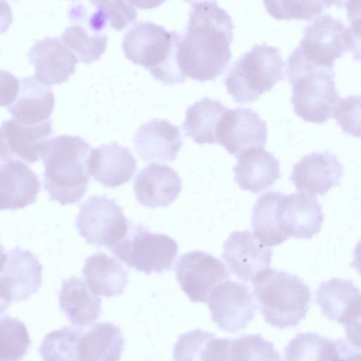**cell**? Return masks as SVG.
<instances>
[{"mask_svg":"<svg viewBox=\"0 0 361 361\" xmlns=\"http://www.w3.org/2000/svg\"><path fill=\"white\" fill-rule=\"evenodd\" d=\"M227 109L221 101L209 97L195 102L185 112V135L200 145L216 143L218 126Z\"/></svg>","mask_w":361,"mask_h":361,"instance_id":"29","label":"cell"},{"mask_svg":"<svg viewBox=\"0 0 361 361\" xmlns=\"http://www.w3.org/2000/svg\"><path fill=\"white\" fill-rule=\"evenodd\" d=\"M231 339L195 329L179 335L173 347L175 360H230Z\"/></svg>","mask_w":361,"mask_h":361,"instance_id":"30","label":"cell"},{"mask_svg":"<svg viewBox=\"0 0 361 361\" xmlns=\"http://www.w3.org/2000/svg\"><path fill=\"white\" fill-rule=\"evenodd\" d=\"M175 271L181 290L193 302H207L213 288L230 276L220 259L200 250L182 255Z\"/></svg>","mask_w":361,"mask_h":361,"instance_id":"11","label":"cell"},{"mask_svg":"<svg viewBox=\"0 0 361 361\" xmlns=\"http://www.w3.org/2000/svg\"><path fill=\"white\" fill-rule=\"evenodd\" d=\"M280 225L288 238H311L324 220L322 206L312 195L299 191L283 194L279 209Z\"/></svg>","mask_w":361,"mask_h":361,"instance_id":"17","label":"cell"},{"mask_svg":"<svg viewBox=\"0 0 361 361\" xmlns=\"http://www.w3.org/2000/svg\"><path fill=\"white\" fill-rule=\"evenodd\" d=\"M346 340L352 345L361 348V317L345 326Z\"/></svg>","mask_w":361,"mask_h":361,"instance_id":"41","label":"cell"},{"mask_svg":"<svg viewBox=\"0 0 361 361\" xmlns=\"http://www.w3.org/2000/svg\"><path fill=\"white\" fill-rule=\"evenodd\" d=\"M233 30L231 17L216 2L194 4L178 47L182 73L200 82L215 80L231 59Z\"/></svg>","mask_w":361,"mask_h":361,"instance_id":"1","label":"cell"},{"mask_svg":"<svg viewBox=\"0 0 361 361\" xmlns=\"http://www.w3.org/2000/svg\"><path fill=\"white\" fill-rule=\"evenodd\" d=\"M347 0H329L330 5H334L339 8H343Z\"/></svg>","mask_w":361,"mask_h":361,"instance_id":"45","label":"cell"},{"mask_svg":"<svg viewBox=\"0 0 361 361\" xmlns=\"http://www.w3.org/2000/svg\"><path fill=\"white\" fill-rule=\"evenodd\" d=\"M267 123L257 112L249 108L227 109L219 123L217 143L237 157L255 147H264L267 143Z\"/></svg>","mask_w":361,"mask_h":361,"instance_id":"13","label":"cell"},{"mask_svg":"<svg viewBox=\"0 0 361 361\" xmlns=\"http://www.w3.org/2000/svg\"><path fill=\"white\" fill-rule=\"evenodd\" d=\"M92 149L78 135H62L43 142L39 157L44 166V188L50 201L63 206L82 200L90 177L89 160Z\"/></svg>","mask_w":361,"mask_h":361,"instance_id":"2","label":"cell"},{"mask_svg":"<svg viewBox=\"0 0 361 361\" xmlns=\"http://www.w3.org/2000/svg\"><path fill=\"white\" fill-rule=\"evenodd\" d=\"M180 39L175 30L169 32L150 21L138 22L126 33L122 49L128 59L148 70L155 80L172 85L186 79L177 61Z\"/></svg>","mask_w":361,"mask_h":361,"instance_id":"5","label":"cell"},{"mask_svg":"<svg viewBox=\"0 0 361 361\" xmlns=\"http://www.w3.org/2000/svg\"><path fill=\"white\" fill-rule=\"evenodd\" d=\"M133 190L137 201L145 207H166L182 190L178 173L166 164L152 163L136 176Z\"/></svg>","mask_w":361,"mask_h":361,"instance_id":"19","label":"cell"},{"mask_svg":"<svg viewBox=\"0 0 361 361\" xmlns=\"http://www.w3.org/2000/svg\"><path fill=\"white\" fill-rule=\"evenodd\" d=\"M0 360H18L25 355L31 340L25 324L9 316L0 320Z\"/></svg>","mask_w":361,"mask_h":361,"instance_id":"36","label":"cell"},{"mask_svg":"<svg viewBox=\"0 0 361 361\" xmlns=\"http://www.w3.org/2000/svg\"><path fill=\"white\" fill-rule=\"evenodd\" d=\"M92 5L102 6L108 16L111 27L121 31L136 20L137 11L128 0H90Z\"/></svg>","mask_w":361,"mask_h":361,"instance_id":"39","label":"cell"},{"mask_svg":"<svg viewBox=\"0 0 361 361\" xmlns=\"http://www.w3.org/2000/svg\"><path fill=\"white\" fill-rule=\"evenodd\" d=\"M136 169V159L130 149L116 142L93 149L89 160L90 176L108 188L130 181Z\"/></svg>","mask_w":361,"mask_h":361,"instance_id":"24","label":"cell"},{"mask_svg":"<svg viewBox=\"0 0 361 361\" xmlns=\"http://www.w3.org/2000/svg\"><path fill=\"white\" fill-rule=\"evenodd\" d=\"M52 121L26 125L8 119L1 127V160L22 159L30 164L39 160V149L44 141L52 135Z\"/></svg>","mask_w":361,"mask_h":361,"instance_id":"18","label":"cell"},{"mask_svg":"<svg viewBox=\"0 0 361 361\" xmlns=\"http://www.w3.org/2000/svg\"><path fill=\"white\" fill-rule=\"evenodd\" d=\"M316 302L325 317L343 326L361 317V292L350 279L336 277L322 282Z\"/></svg>","mask_w":361,"mask_h":361,"instance_id":"23","label":"cell"},{"mask_svg":"<svg viewBox=\"0 0 361 361\" xmlns=\"http://www.w3.org/2000/svg\"><path fill=\"white\" fill-rule=\"evenodd\" d=\"M343 176V165L335 154L313 152L293 165L290 180L298 191L324 195L339 185Z\"/></svg>","mask_w":361,"mask_h":361,"instance_id":"15","label":"cell"},{"mask_svg":"<svg viewBox=\"0 0 361 361\" xmlns=\"http://www.w3.org/2000/svg\"><path fill=\"white\" fill-rule=\"evenodd\" d=\"M283 195L279 192H266L253 207L252 234L264 245L276 246L288 238L281 228L279 217V204Z\"/></svg>","mask_w":361,"mask_h":361,"instance_id":"31","label":"cell"},{"mask_svg":"<svg viewBox=\"0 0 361 361\" xmlns=\"http://www.w3.org/2000/svg\"><path fill=\"white\" fill-rule=\"evenodd\" d=\"M107 36L91 33L78 25L66 28L61 36V41L75 55L79 61L90 64L99 61L106 49Z\"/></svg>","mask_w":361,"mask_h":361,"instance_id":"33","label":"cell"},{"mask_svg":"<svg viewBox=\"0 0 361 361\" xmlns=\"http://www.w3.org/2000/svg\"><path fill=\"white\" fill-rule=\"evenodd\" d=\"M252 283L253 295L268 324L282 329L296 326L305 318L310 290L298 276L268 267Z\"/></svg>","mask_w":361,"mask_h":361,"instance_id":"4","label":"cell"},{"mask_svg":"<svg viewBox=\"0 0 361 361\" xmlns=\"http://www.w3.org/2000/svg\"><path fill=\"white\" fill-rule=\"evenodd\" d=\"M109 250L128 267L148 275L171 271L178 245L166 234L152 233L147 227L130 221L126 236Z\"/></svg>","mask_w":361,"mask_h":361,"instance_id":"7","label":"cell"},{"mask_svg":"<svg viewBox=\"0 0 361 361\" xmlns=\"http://www.w3.org/2000/svg\"><path fill=\"white\" fill-rule=\"evenodd\" d=\"M1 313L11 302L26 300L37 292L42 281V266L38 257L19 247L1 255Z\"/></svg>","mask_w":361,"mask_h":361,"instance_id":"9","label":"cell"},{"mask_svg":"<svg viewBox=\"0 0 361 361\" xmlns=\"http://www.w3.org/2000/svg\"><path fill=\"white\" fill-rule=\"evenodd\" d=\"M40 188L37 175L29 166L19 159L1 160V210H16L35 203Z\"/></svg>","mask_w":361,"mask_h":361,"instance_id":"22","label":"cell"},{"mask_svg":"<svg viewBox=\"0 0 361 361\" xmlns=\"http://www.w3.org/2000/svg\"><path fill=\"white\" fill-rule=\"evenodd\" d=\"M346 41L353 59L361 63V18L350 22L346 30Z\"/></svg>","mask_w":361,"mask_h":361,"instance_id":"40","label":"cell"},{"mask_svg":"<svg viewBox=\"0 0 361 361\" xmlns=\"http://www.w3.org/2000/svg\"><path fill=\"white\" fill-rule=\"evenodd\" d=\"M27 57L37 80L48 85H60L74 73L78 59L59 37L37 41Z\"/></svg>","mask_w":361,"mask_h":361,"instance_id":"16","label":"cell"},{"mask_svg":"<svg viewBox=\"0 0 361 361\" xmlns=\"http://www.w3.org/2000/svg\"><path fill=\"white\" fill-rule=\"evenodd\" d=\"M124 338L121 329L111 322H99L82 330L78 345L79 360H118Z\"/></svg>","mask_w":361,"mask_h":361,"instance_id":"28","label":"cell"},{"mask_svg":"<svg viewBox=\"0 0 361 361\" xmlns=\"http://www.w3.org/2000/svg\"><path fill=\"white\" fill-rule=\"evenodd\" d=\"M267 12L278 20L310 21L331 6L329 0H263Z\"/></svg>","mask_w":361,"mask_h":361,"instance_id":"35","label":"cell"},{"mask_svg":"<svg viewBox=\"0 0 361 361\" xmlns=\"http://www.w3.org/2000/svg\"><path fill=\"white\" fill-rule=\"evenodd\" d=\"M166 1V0H128L134 7L142 10L157 8Z\"/></svg>","mask_w":361,"mask_h":361,"instance_id":"43","label":"cell"},{"mask_svg":"<svg viewBox=\"0 0 361 361\" xmlns=\"http://www.w3.org/2000/svg\"><path fill=\"white\" fill-rule=\"evenodd\" d=\"M183 1L187 2L188 4H189L192 6L194 4H195L197 3H200V2H204V1H207V2H216V0H183Z\"/></svg>","mask_w":361,"mask_h":361,"instance_id":"46","label":"cell"},{"mask_svg":"<svg viewBox=\"0 0 361 361\" xmlns=\"http://www.w3.org/2000/svg\"><path fill=\"white\" fill-rule=\"evenodd\" d=\"M284 65L279 48L265 42L255 44L233 63L224 83L235 102H252L283 80Z\"/></svg>","mask_w":361,"mask_h":361,"instance_id":"6","label":"cell"},{"mask_svg":"<svg viewBox=\"0 0 361 361\" xmlns=\"http://www.w3.org/2000/svg\"><path fill=\"white\" fill-rule=\"evenodd\" d=\"M82 272L92 291L106 298L122 295L128 284V271L116 259L103 252L86 258Z\"/></svg>","mask_w":361,"mask_h":361,"instance_id":"27","label":"cell"},{"mask_svg":"<svg viewBox=\"0 0 361 361\" xmlns=\"http://www.w3.org/2000/svg\"><path fill=\"white\" fill-rule=\"evenodd\" d=\"M58 296L61 311L73 325L83 328L100 315L102 300L80 278L63 280Z\"/></svg>","mask_w":361,"mask_h":361,"instance_id":"26","label":"cell"},{"mask_svg":"<svg viewBox=\"0 0 361 361\" xmlns=\"http://www.w3.org/2000/svg\"><path fill=\"white\" fill-rule=\"evenodd\" d=\"M344 8L346 9L348 20L361 18V0H347Z\"/></svg>","mask_w":361,"mask_h":361,"instance_id":"42","label":"cell"},{"mask_svg":"<svg viewBox=\"0 0 361 361\" xmlns=\"http://www.w3.org/2000/svg\"><path fill=\"white\" fill-rule=\"evenodd\" d=\"M272 250L248 231H234L224 243L222 258L229 270L244 282L252 281L269 267Z\"/></svg>","mask_w":361,"mask_h":361,"instance_id":"14","label":"cell"},{"mask_svg":"<svg viewBox=\"0 0 361 361\" xmlns=\"http://www.w3.org/2000/svg\"><path fill=\"white\" fill-rule=\"evenodd\" d=\"M81 327L64 326L47 334L39 348L44 360H78V345Z\"/></svg>","mask_w":361,"mask_h":361,"instance_id":"34","label":"cell"},{"mask_svg":"<svg viewBox=\"0 0 361 361\" xmlns=\"http://www.w3.org/2000/svg\"><path fill=\"white\" fill-rule=\"evenodd\" d=\"M286 71L297 116L317 124L333 118L340 99L333 68L312 63L295 48L287 59Z\"/></svg>","mask_w":361,"mask_h":361,"instance_id":"3","label":"cell"},{"mask_svg":"<svg viewBox=\"0 0 361 361\" xmlns=\"http://www.w3.org/2000/svg\"><path fill=\"white\" fill-rule=\"evenodd\" d=\"M134 149L146 162L172 161L183 146L177 126L166 119L154 118L142 124L133 137Z\"/></svg>","mask_w":361,"mask_h":361,"instance_id":"20","label":"cell"},{"mask_svg":"<svg viewBox=\"0 0 361 361\" xmlns=\"http://www.w3.org/2000/svg\"><path fill=\"white\" fill-rule=\"evenodd\" d=\"M54 104L50 85L42 82L35 76H28L19 79L17 90L5 107L16 121L35 125L49 120Z\"/></svg>","mask_w":361,"mask_h":361,"instance_id":"21","label":"cell"},{"mask_svg":"<svg viewBox=\"0 0 361 361\" xmlns=\"http://www.w3.org/2000/svg\"><path fill=\"white\" fill-rule=\"evenodd\" d=\"M130 221L114 199L93 195L80 205L75 226L87 243L111 248L127 234Z\"/></svg>","mask_w":361,"mask_h":361,"instance_id":"8","label":"cell"},{"mask_svg":"<svg viewBox=\"0 0 361 361\" xmlns=\"http://www.w3.org/2000/svg\"><path fill=\"white\" fill-rule=\"evenodd\" d=\"M361 275V239L356 245L353 252V260L350 264Z\"/></svg>","mask_w":361,"mask_h":361,"instance_id":"44","label":"cell"},{"mask_svg":"<svg viewBox=\"0 0 361 361\" xmlns=\"http://www.w3.org/2000/svg\"><path fill=\"white\" fill-rule=\"evenodd\" d=\"M286 360H338L336 340H330L317 333H300L284 348Z\"/></svg>","mask_w":361,"mask_h":361,"instance_id":"32","label":"cell"},{"mask_svg":"<svg viewBox=\"0 0 361 361\" xmlns=\"http://www.w3.org/2000/svg\"><path fill=\"white\" fill-rule=\"evenodd\" d=\"M236 158L234 180L242 190L259 193L271 187L281 176L279 160L264 147L252 148Z\"/></svg>","mask_w":361,"mask_h":361,"instance_id":"25","label":"cell"},{"mask_svg":"<svg viewBox=\"0 0 361 361\" xmlns=\"http://www.w3.org/2000/svg\"><path fill=\"white\" fill-rule=\"evenodd\" d=\"M333 118L344 133L361 137V95L340 98Z\"/></svg>","mask_w":361,"mask_h":361,"instance_id":"38","label":"cell"},{"mask_svg":"<svg viewBox=\"0 0 361 361\" xmlns=\"http://www.w3.org/2000/svg\"><path fill=\"white\" fill-rule=\"evenodd\" d=\"M346 30L341 19L320 16L306 26L297 48L312 63L333 68L335 61L348 50Z\"/></svg>","mask_w":361,"mask_h":361,"instance_id":"12","label":"cell"},{"mask_svg":"<svg viewBox=\"0 0 361 361\" xmlns=\"http://www.w3.org/2000/svg\"><path fill=\"white\" fill-rule=\"evenodd\" d=\"M207 302L212 321L220 329L231 333L246 328L257 307L249 287L229 280L216 286Z\"/></svg>","mask_w":361,"mask_h":361,"instance_id":"10","label":"cell"},{"mask_svg":"<svg viewBox=\"0 0 361 361\" xmlns=\"http://www.w3.org/2000/svg\"><path fill=\"white\" fill-rule=\"evenodd\" d=\"M280 353L260 334L231 340L230 360H279Z\"/></svg>","mask_w":361,"mask_h":361,"instance_id":"37","label":"cell"}]
</instances>
